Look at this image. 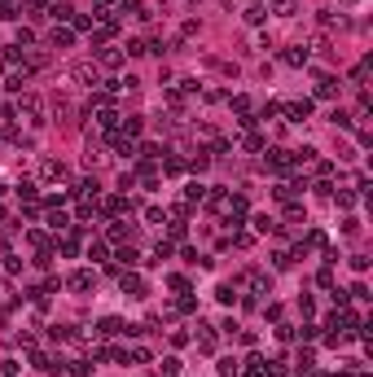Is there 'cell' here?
Masks as SVG:
<instances>
[{
	"mask_svg": "<svg viewBox=\"0 0 373 377\" xmlns=\"http://www.w3.org/2000/svg\"><path fill=\"white\" fill-rule=\"evenodd\" d=\"M285 114H290L294 123H303L307 114H312V101H290V106H285Z\"/></svg>",
	"mask_w": 373,
	"mask_h": 377,
	"instance_id": "obj_1",
	"label": "cell"
},
{
	"mask_svg": "<svg viewBox=\"0 0 373 377\" xmlns=\"http://www.w3.org/2000/svg\"><path fill=\"white\" fill-rule=\"evenodd\" d=\"M123 290H132V298H145V281L141 277H123Z\"/></svg>",
	"mask_w": 373,
	"mask_h": 377,
	"instance_id": "obj_2",
	"label": "cell"
},
{
	"mask_svg": "<svg viewBox=\"0 0 373 377\" xmlns=\"http://www.w3.org/2000/svg\"><path fill=\"white\" fill-rule=\"evenodd\" d=\"M119 334H123V320H114V316L101 320V338H119Z\"/></svg>",
	"mask_w": 373,
	"mask_h": 377,
	"instance_id": "obj_3",
	"label": "cell"
},
{
	"mask_svg": "<svg viewBox=\"0 0 373 377\" xmlns=\"http://www.w3.org/2000/svg\"><path fill=\"white\" fill-rule=\"evenodd\" d=\"M22 110H27V114H31L35 123H40V114H44V106H40V97H22Z\"/></svg>",
	"mask_w": 373,
	"mask_h": 377,
	"instance_id": "obj_4",
	"label": "cell"
},
{
	"mask_svg": "<svg viewBox=\"0 0 373 377\" xmlns=\"http://www.w3.org/2000/svg\"><path fill=\"white\" fill-rule=\"evenodd\" d=\"M237 373H241V368H237V360H233V356L219 360V377H237Z\"/></svg>",
	"mask_w": 373,
	"mask_h": 377,
	"instance_id": "obj_5",
	"label": "cell"
},
{
	"mask_svg": "<svg viewBox=\"0 0 373 377\" xmlns=\"http://www.w3.org/2000/svg\"><path fill=\"white\" fill-rule=\"evenodd\" d=\"M62 175H66L62 162H44V180H62Z\"/></svg>",
	"mask_w": 373,
	"mask_h": 377,
	"instance_id": "obj_6",
	"label": "cell"
},
{
	"mask_svg": "<svg viewBox=\"0 0 373 377\" xmlns=\"http://www.w3.org/2000/svg\"><path fill=\"white\" fill-rule=\"evenodd\" d=\"M88 285H92V277H88V272H75V277H70V290H88Z\"/></svg>",
	"mask_w": 373,
	"mask_h": 377,
	"instance_id": "obj_7",
	"label": "cell"
},
{
	"mask_svg": "<svg viewBox=\"0 0 373 377\" xmlns=\"http://www.w3.org/2000/svg\"><path fill=\"white\" fill-rule=\"evenodd\" d=\"M197 346H202V351H215V334H211V329H202V334H197Z\"/></svg>",
	"mask_w": 373,
	"mask_h": 377,
	"instance_id": "obj_8",
	"label": "cell"
},
{
	"mask_svg": "<svg viewBox=\"0 0 373 377\" xmlns=\"http://www.w3.org/2000/svg\"><path fill=\"white\" fill-rule=\"evenodd\" d=\"M272 9L281 13V18H290V13H294V0H272Z\"/></svg>",
	"mask_w": 373,
	"mask_h": 377,
	"instance_id": "obj_9",
	"label": "cell"
},
{
	"mask_svg": "<svg viewBox=\"0 0 373 377\" xmlns=\"http://www.w3.org/2000/svg\"><path fill=\"white\" fill-rule=\"evenodd\" d=\"M185 197H189V202H202V197H207V189H202V184H189Z\"/></svg>",
	"mask_w": 373,
	"mask_h": 377,
	"instance_id": "obj_10",
	"label": "cell"
},
{
	"mask_svg": "<svg viewBox=\"0 0 373 377\" xmlns=\"http://www.w3.org/2000/svg\"><path fill=\"white\" fill-rule=\"evenodd\" d=\"M75 79H84V84L92 79V84H97V70H92V66H75Z\"/></svg>",
	"mask_w": 373,
	"mask_h": 377,
	"instance_id": "obj_11",
	"label": "cell"
},
{
	"mask_svg": "<svg viewBox=\"0 0 373 377\" xmlns=\"http://www.w3.org/2000/svg\"><path fill=\"white\" fill-rule=\"evenodd\" d=\"M285 62H290V66H303L307 53H303V48H290V53H285Z\"/></svg>",
	"mask_w": 373,
	"mask_h": 377,
	"instance_id": "obj_12",
	"label": "cell"
},
{
	"mask_svg": "<svg viewBox=\"0 0 373 377\" xmlns=\"http://www.w3.org/2000/svg\"><path fill=\"white\" fill-rule=\"evenodd\" d=\"M316 92H320V97H334V92H338V84H334V79H320Z\"/></svg>",
	"mask_w": 373,
	"mask_h": 377,
	"instance_id": "obj_13",
	"label": "cell"
},
{
	"mask_svg": "<svg viewBox=\"0 0 373 377\" xmlns=\"http://www.w3.org/2000/svg\"><path fill=\"white\" fill-rule=\"evenodd\" d=\"M255 228H259V233H272L277 224H272V219H268V215H255Z\"/></svg>",
	"mask_w": 373,
	"mask_h": 377,
	"instance_id": "obj_14",
	"label": "cell"
}]
</instances>
